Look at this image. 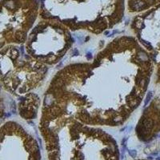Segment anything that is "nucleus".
<instances>
[{"label": "nucleus", "instance_id": "f03ea898", "mask_svg": "<svg viewBox=\"0 0 160 160\" xmlns=\"http://www.w3.org/2000/svg\"><path fill=\"white\" fill-rule=\"evenodd\" d=\"M0 160H40L36 142L20 135H0Z\"/></svg>", "mask_w": 160, "mask_h": 160}, {"label": "nucleus", "instance_id": "f257e3e1", "mask_svg": "<svg viewBox=\"0 0 160 160\" xmlns=\"http://www.w3.org/2000/svg\"><path fill=\"white\" fill-rule=\"evenodd\" d=\"M47 144L49 160H119L116 146L102 137H55Z\"/></svg>", "mask_w": 160, "mask_h": 160}, {"label": "nucleus", "instance_id": "20e7f679", "mask_svg": "<svg viewBox=\"0 0 160 160\" xmlns=\"http://www.w3.org/2000/svg\"><path fill=\"white\" fill-rule=\"evenodd\" d=\"M151 97H152V92H151V91H150V92L148 93V95H147V98H146L145 102H144V105H145V107L148 105V102H150V100H151Z\"/></svg>", "mask_w": 160, "mask_h": 160}, {"label": "nucleus", "instance_id": "423d86ee", "mask_svg": "<svg viewBox=\"0 0 160 160\" xmlns=\"http://www.w3.org/2000/svg\"><path fill=\"white\" fill-rule=\"evenodd\" d=\"M88 58H91V53H88Z\"/></svg>", "mask_w": 160, "mask_h": 160}, {"label": "nucleus", "instance_id": "39448f33", "mask_svg": "<svg viewBox=\"0 0 160 160\" xmlns=\"http://www.w3.org/2000/svg\"><path fill=\"white\" fill-rule=\"evenodd\" d=\"M142 42L144 44V45L146 46V47H149L150 48H151V43H150V42H147V41H144V40H142Z\"/></svg>", "mask_w": 160, "mask_h": 160}, {"label": "nucleus", "instance_id": "7ed1b4c3", "mask_svg": "<svg viewBox=\"0 0 160 160\" xmlns=\"http://www.w3.org/2000/svg\"><path fill=\"white\" fill-rule=\"evenodd\" d=\"M144 127L147 129H151V127H152V121L151 119H146L144 121Z\"/></svg>", "mask_w": 160, "mask_h": 160}]
</instances>
